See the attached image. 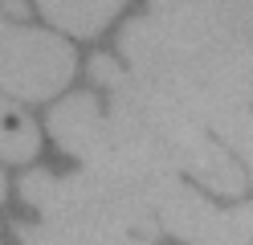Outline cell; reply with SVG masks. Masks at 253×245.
<instances>
[{
	"label": "cell",
	"instance_id": "cell-7",
	"mask_svg": "<svg viewBox=\"0 0 253 245\" xmlns=\"http://www.w3.org/2000/svg\"><path fill=\"white\" fill-rule=\"evenodd\" d=\"M126 0H37L41 16L61 33L74 37H98V33L123 12Z\"/></svg>",
	"mask_w": 253,
	"mask_h": 245
},
{
	"label": "cell",
	"instance_id": "cell-8",
	"mask_svg": "<svg viewBox=\"0 0 253 245\" xmlns=\"http://www.w3.org/2000/svg\"><path fill=\"white\" fill-rule=\"evenodd\" d=\"M41 147L37 123L12 102V98L0 94V159L4 163H29Z\"/></svg>",
	"mask_w": 253,
	"mask_h": 245
},
{
	"label": "cell",
	"instance_id": "cell-9",
	"mask_svg": "<svg viewBox=\"0 0 253 245\" xmlns=\"http://www.w3.org/2000/svg\"><path fill=\"white\" fill-rule=\"evenodd\" d=\"M212 131L220 135V143H225L229 151H233L237 159H241V168H245L249 184H253V106L225 114V119H220Z\"/></svg>",
	"mask_w": 253,
	"mask_h": 245
},
{
	"label": "cell",
	"instance_id": "cell-5",
	"mask_svg": "<svg viewBox=\"0 0 253 245\" xmlns=\"http://www.w3.org/2000/svg\"><path fill=\"white\" fill-rule=\"evenodd\" d=\"M160 229L184 245H249L253 241V204L216 208L196 188L176 184L160 204Z\"/></svg>",
	"mask_w": 253,
	"mask_h": 245
},
{
	"label": "cell",
	"instance_id": "cell-4",
	"mask_svg": "<svg viewBox=\"0 0 253 245\" xmlns=\"http://www.w3.org/2000/svg\"><path fill=\"white\" fill-rule=\"evenodd\" d=\"M49 131L57 147L74 159H82V168H94V172H131V176H168V172H155L147 163L131 159L119 147L115 139V127H110V114L98 106V94L90 90H78V94H66L61 102L49 110Z\"/></svg>",
	"mask_w": 253,
	"mask_h": 245
},
{
	"label": "cell",
	"instance_id": "cell-12",
	"mask_svg": "<svg viewBox=\"0 0 253 245\" xmlns=\"http://www.w3.org/2000/svg\"><path fill=\"white\" fill-rule=\"evenodd\" d=\"M4 192H8V184H4V172H0V200H4Z\"/></svg>",
	"mask_w": 253,
	"mask_h": 245
},
{
	"label": "cell",
	"instance_id": "cell-6",
	"mask_svg": "<svg viewBox=\"0 0 253 245\" xmlns=\"http://www.w3.org/2000/svg\"><path fill=\"white\" fill-rule=\"evenodd\" d=\"M184 172L192 176L196 184L212 188L216 196H241V192L249 188V176H245V168H241V159H237L225 143H216L212 135L204 139L192 155H188Z\"/></svg>",
	"mask_w": 253,
	"mask_h": 245
},
{
	"label": "cell",
	"instance_id": "cell-2",
	"mask_svg": "<svg viewBox=\"0 0 253 245\" xmlns=\"http://www.w3.org/2000/svg\"><path fill=\"white\" fill-rule=\"evenodd\" d=\"M176 184H180L176 176H131V172H94V168L53 176L37 168L21 176V196L45 221L155 241L160 204Z\"/></svg>",
	"mask_w": 253,
	"mask_h": 245
},
{
	"label": "cell",
	"instance_id": "cell-1",
	"mask_svg": "<svg viewBox=\"0 0 253 245\" xmlns=\"http://www.w3.org/2000/svg\"><path fill=\"white\" fill-rule=\"evenodd\" d=\"M119 49L135 78L176 98L209 131L225 114L253 106V45L216 29L151 12L126 21Z\"/></svg>",
	"mask_w": 253,
	"mask_h": 245
},
{
	"label": "cell",
	"instance_id": "cell-3",
	"mask_svg": "<svg viewBox=\"0 0 253 245\" xmlns=\"http://www.w3.org/2000/svg\"><path fill=\"white\" fill-rule=\"evenodd\" d=\"M78 57L57 33L29 29L0 12V90L25 102H45L70 86Z\"/></svg>",
	"mask_w": 253,
	"mask_h": 245
},
{
	"label": "cell",
	"instance_id": "cell-10",
	"mask_svg": "<svg viewBox=\"0 0 253 245\" xmlns=\"http://www.w3.org/2000/svg\"><path fill=\"white\" fill-rule=\"evenodd\" d=\"M0 8H4L8 16H25V12H29V4H25V0H0Z\"/></svg>",
	"mask_w": 253,
	"mask_h": 245
},
{
	"label": "cell",
	"instance_id": "cell-11",
	"mask_svg": "<svg viewBox=\"0 0 253 245\" xmlns=\"http://www.w3.org/2000/svg\"><path fill=\"white\" fill-rule=\"evenodd\" d=\"M119 245H155V241H143V237H126V241H119Z\"/></svg>",
	"mask_w": 253,
	"mask_h": 245
}]
</instances>
